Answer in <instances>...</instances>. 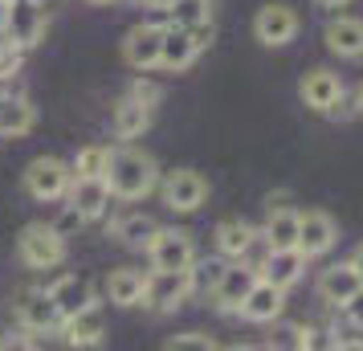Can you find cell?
Wrapping results in <instances>:
<instances>
[{
  "label": "cell",
  "instance_id": "1",
  "mask_svg": "<svg viewBox=\"0 0 363 351\" xmlns=\"http://www.w3.org/2000/svg\"><path fill=\"white\" fill-rule=\"evenodd\" d=\"M102 176H106V184H111V192H115L118 201H143L160 184V164L151 160L147 151L123 143V147L111 151Z\"/></svg>",
  "mask_w": 363,
  "mask_h": 351
},
{
  "label": "cell",
  "instance_id": "16",
  "mask_svg": "<svg viewBox=\"0 0 363 351\" xmlns=\"http://www.w3.org/2000/svg\"><path fill=\"white\" fill-rule=\"evenodd\" d=\"M50 299L57 302V315H62V323H66V318L82 315L86 306H94V286H90V278L66 274V278H57V282L50 286Z\"/></svg>",
  "mask_w": 363,
  "mask_h": 351
},
{
  "label": "cell",
  "instance_id": "31",
  "mask_svg": "<svg viewBox=\"0 0 363 351\" xmlns=\"http://www.w3.org/2000/svg\"><path fill=\"white\" fill-rule=\"evenodd\" d=\"M306 339H311V327H294V323H290V327L278 331V339H274L269 347H302L306 351Z\"/></svg>",
  "mask_w": 363,
  "mask_h": 351
},
{
  "label": "cell",
  "instance_id": "2",
  "mask_svg": "<svg viewBox=\"0 0 363 351\" xmlns=\"http://www.w3.org/2000/svg\"><path fill=\"white\" fill-rule=\"evenodd\" d=\"M17 253H21V262L29 269H53V266H62L66 262V237L57 233L53 225H25L17 237Z\"/></svg>",
  "mask_w": 363,
  "mask_h": 351
},
{
  "label": "cell",
  "instance_id": "21",
  "mask_svg": "<svg viewBox=\"0 0 363 351\" xmlns=\"http://www.w3.org/2000/svg\"><path fill=\"white\" fill-rule=\"evenodd\" d=\"M62 335H66L69 347H94V343H102V335H106V318H102L99 306H86L82 315H74L62 323Z\"/></svg>",
  "mask_w": 363,
  "mask_h": 351
},
{
  "label": "cell",
  "instance_id": "37",
  "mask_svg": "<svg viewBox=\"0 0 363 351\" xmlns=\"http://www.w3.org/2000/svg\"><path fill=\"white\" fill-rule=\"evenodd\" d=\"M318 4H323V9H347L351 0H318Z\"/></svg>",
  "mask_w": 363,
  "mask_h": 351
},
{
  "label": "cell",
  "instance_id": "42",
  "mask_svg": "<svg viewBox=\"0 0 363 351\" xmlns=\"http://www.w3.org/2000/svg\"><path fill=\"white\" fill-rule=\"evenodd\" d=\"M37 4H41V0H37Z\"/></svg>",
  "mask_w": 363,
  "mask_h": 351
},
{
  "label": "cell",
  "instance_id": "18",
  "mask_svg": "<svg viewBox=\"0 0 363 351\" xmlns=\"http://www.w3.org/2000/svg\"><path fill=\"white\" fill-rule=\"evenodd\" d=\"M330 53H339V57H363V21L359 17H335L327 21V33H323Z\"/></svg>",
  "mask_w": 363,
  "mask_h": 351
},
{
  "label": "cell",
  "instance_id": "19",
  "mask_svg": "<svg viewBox=\"0 0 363 351\" xmlns=\"http://www.w3.org/2000/svg\"><path fill=\"white\" fill-rule=\"evenodd\" d=\"M118 139H139V135L151 127V102L139 99V94H127V99L115 106V118H111Z\"/></svg>",
  "mask_w": 363,
  "mask_h": 351
},
{
  "label": "cell",
  "instance_id": "22",
  "mask_svg": "<svg viewBox=\"0 0 363 351\" xmlns=\"http://www.w3.org/2000/svg\"><path fill=\"white\" fill-rule=\"evenodd\" d=\"M196 45H192V37H188V29L184 25H167L164 29V45H160V66L164 69H188L192 62H196Z\"/></svg>",
  "mask_w": 363,
  "mask_h": 351
},
{
  "label": "cell",
  "instance_id": "3",
  "mask_svg": "<svg viewBox=\"0 0 363 351\" xmlns=\"http://www.w3.org/2000/svg\"><path fill=\"white\" fill-rule=\"evenodd\" d=\"M69 184H74V167L66 160H57V155H41L33 164L25 167V192L33 196V201H66Z\"/></svg>",
  "mask_w": 363,
  "mask_h": 351
},
{
  "label": "cell",
  "instance_id": "30",
  "mask_svg": "<svg viewBox=\"0 0 363 351\" xmlns=\"http://www.w3.org/2000/svg\"><path fill=\"white\" fill-rule=\"evenodd\" d=\"M167 347L172 351H213L216 339H208V335H200V331H184L176 339H167Z\"/></svg>",
  "mask_w": 363,
  "mask_h": 351
},
{
  "label": "cell",
  "instance_id": "41",
  "mask_svg": "<svg viewBox=\"0 0 363 351\" xmlns=\"http://www.w3.org/2000/svg\"><path fill=\"white\" fill-rule=\"evenodd\" d=\"M90 4H111V0H90Z\"/></svg>",
  "mask_w": 363,
  "mask_h": 351
},
{
  "label": "cell",
  "instance_id": "10",
  "mask_svg": "<svg viewBox=\"0 0 363 351\" xmlns=\"http://www.w3.org/2000/svg\"><path fill=\"white\" fill-rule=\"evenodd\" d=\"M335 241H339V225L330 221V213H323V208L298 213V250L306 253V262L311 257H323Z\"/></svg>",
  "mask_w": 363,
  "mask_h": 351
},
{
  "label": "cell",
  "instance_id": "13",
  "mask_svg": "<svg viewBox=\"0 0 363 351\" xmlns=\"http://www.w3.org/2000/svg\"><path fill=\"white\" fill-rule=\"evenodd\" d=\"M66 201H69V208L82 213V221H99L102 213L111 208L115 192H111V184H106V176H74Z\"/></svg>",
  "mask_w": 363,
  "mask_h": 351
},
{
  "label": "cell",
  "instance_id": "25",
  "mask_svg": "<svg viewBox=\"0 0 363 351\" xmlns=\"http://www.w3.org/2000/svg\"><path fill=\"white\" fill-rule=\"evenodd\" d=\"M37 123V111L25 99H4L0 102V139H21Z\"/></svg>",
  "mask_w": 363,
  "mask_h": 351
},
{
  "label": "cell",
  "instance_id": "36",
  "mask_svg": "<svg viewBox=\"0 0 363 351\" xmlns=\"http://www.w3.org/2000/svg\"><path fill=\"white\" fill-rule=\"evenodd\" d=\"M143 4L155 9V13H172V4H176V0H143Z\"/></svg>",
  "mask_w": 363,
  "mask_h": 351
},
{
  "label": "cell",
  "instance_id": "17",
  "mask_svg": "<svg viewBox=\"0 0 363 351\" xmlns=\"http://www.w3.org/2000/svg\"><path fill=\"white\" fill-rule=\"evenodd\" d=\"M298 94H302V102H306L311 111L327 115L330 106L343 99V82H339V74H330V69H311V74L298 82Z\"/></svg>",
  "mask_w": 363,
  "mask_h": 351
},
{
  "label": "cell",
  "instance_id": "33",
  "mask_svg": "<svg viewBox=\"0 0 363 351\" xmlns=\"http://www.w3.org/2000/svg\"><path fill=\"white\" fill-rule=\"evenodd\" d=\"M343 315H347V323L355 327V331H363V286L351 294V299L343 302Z\"/></svg>",
  "mask_w": 363,
  "mask_h": 351
},
{
  "label": "cell",
  "instance_id": "27",
  "mask_svg": "<svg viewBox=\"0 0 363 351\" xmlns=\"http://www.w3.org/2000/svg\"><path fill=\"white\" fill-rule=\"evenodd\" d=\"M155 221L147 217V213H127V217L115 221V237L123 241V245H131V250H147V241L155 237Z\"/></svg>",
  "mask_w": 363,
  "mask_h": 351
},
{
  "label": "cell",
  "instance_id": "26",
  "mask_svg": "<svg viewBox=\"0 0 363 351\" xmlns=\"http://www.w3.org/2000/svg\"><path fill=\"white\" fill-rule=\"evenodd\" d=\"M143 282H147L143 269H115L106 278V294H111L115 306H139L143 302Z\"/></svg>",
  "mask_w": 363,
  "mask_h": 351
},
{
  "label": "cell",
  "instance_id": "35",
  "mask_svg": "<svg viewBox=\"0 0 363 351\" xmlns=\"http://www.w3.org/2000/svg\"><path fill=\"white\" fill-rule=\"evenodd\" d=\"M347 262H351V269H355V274H359V282H363V245H355V253H351V257H347Z\"/></svg>",
  "mask_w": 363,
  "mask_h": 351
},
{
  "label": "cell",
  "instance_id": "34",
  "mask_svg": "<svg viewBox=\"0 0 363 351\" xmlns=\"http://www.w3.org/2000/svg\"><path fill=\"white\" fill-rule=\"evenodd\" d=\"M131 94H139V99H147L151 106H155V102H160V86H155V82H147V78H139V82L131 86Z\"/></svg>",
  "mask_w": 363,
  "mask_h": 351
},
{
  "label": "cell",
  "instance_id": "8",
  "mask_svg": "<svg viewBox=\"0 0 363 351\" xmlns=\"http://www.w3.org/2000/svg\"><path fill=\"white\" fill-rule=\"evenodd\" d=\"M253 37L262 41L265 50L290 45L298 37V13L290 4H265V9H257V17H253Z\"/></svg>",
  "mask_w": 363,
  "mask_h": 351
},
{
  "label": "cell",
  "instance_id": "32",
  "mask_svg": "<svg viewBox=\"0 0 363 351\" xmlns=\"http://www.w3.org/2000/svg\"><path fill=\"white\" fill-rule=\"evenodd\" d=\"M188 37H192V45H196V50H208V45H213V37H216L213 17H204V21H196V25H188Z\"/></svg>",
  "mask_w": 363,
  "mask_h": 351
},
{
  "label": "cell",
  "instance_id": "15",
  "mask_svg": "<svg viewBox=\"0 0 363 351\" xmlns=\"http://www.w3.org/2000/svg\"><path fill=\"white\" fill-rule=\"evenodd\" d=\"M281 306H286V290H281V286H274V282H265V278H257V282H253V290H249V299L241 302V311H237V315H245L249 323H278Z\"/></svg>",
  "mask_w": 363,
  "mask_h": 351
},
{
  "label": "cell",
  "instance_id": "40",
  "mask_svg": "<svg viewBox=\"0 0 363 351\" xmlns=\"http://www.w3.org/2000/svg\"><path fill=\"white\" fill-rule=\"evenodd\" d=\"M9 4H17V0H0V9H9Z\"/></svg>",
  "mask_w": 363,
  "mask_h": 351
},
{
  "label": "cell",
  "instance_id": "7",
  "mask_svg": "<svg viewBox=\"0 0 363 351\" xmlns=\"http://www.w3.org/2000/svg\"><path fill=\"white\" fill-rule=\"evenodd\" d=\"M17 318L25 331L33 335H50V331H62V315H57V302L50 299V290L41 286H25L17 294Z\"/></svg>",
  "mask_w": 363,
  "mask_h": 351
},
{
  "label": "cell",
  "instance_id": "20",
  "mask_svg": "<svg viewBox=\"0 0 363 351\" xmlns=\"http://www.w3.org/2000/svg\"><path fill=\"white\" fill-rule=\"evenodd\" d=\"M359 274L351 269V262H343V266H327L323 269V278H318V299L327 302V306H343L355 290H359Z\"/></svg>",
  "mask_w": 363,
  "mask_h": 351
},
{
  "label": "cell",
  "instance_id": "39",
  "mask_svg": "<svg viewBox=\"0 0 363 351\" xmlns=\"http://www.w3.org/2000/svg\"><path fill=\"white\" fill-rule=\"evenodd\" d=\"M4 50H9V37H0V53H4Z\"/></svg>",
  "mask_w": 363,
  "mask_h": 351
},
{
  "label": "cell",
  "instance_id": "29",
  "mask_svg": "<svg viewBox=\"0 0 363 351\" xmlns=\"http://www.w3.org/2000/svg\"><path fill=\"white\" fill-rule=\"evenodd\" d=\"M204 17H213V13H208V0H176V4H172V21L184 25V29L196 25V21H204Z\"/></svg>",
  "mask_w": 363,
  "mask_h": 351
},
{
  "label": "cell",
  "instance_id": "38",
  "mask_svg": "<svg viewBox=\"0 0 363 351\" xmlns=\"http://www.w3.org/2000/svg\"><path fill=\"white\" fill-rule=\"evenodd\" d=\"M355 106L363 111V82H359V90H355Z\"/></svg>",
  "mask_w": 363,
  "mask_h": 351
},
{
  "label": "cell",
  "instance_id": "4",
  "mask_svg": "<svg viewBox=\"0 0 363 351\" xmlns=\"http://www.w3.org/2000/svg\"><path fill=\"white\" fill-rule=\"evenodd\" d=\"M196 290L192 269H151L143 282V306H151L155 315H167L188 302V294Z\"/></svg>",
  "mask_w": 363,
  "mask_h": 351
},
{
  "label": "cell",
  "instance_id": "5",
  "mask_svg": "<svg viewBox=\"0 0 363 351\" xmlns=\"http://www.w3.org/2000/svg\"><path fill=\"white\" fill-rule=\"evenodd\" d=\"M151 269H192L196 262V245L188 229H155V237L147 241Z\"/></svg>",
  "mask_w": 363,
  "mask_h": 351
},
{
  "label": "cell",
  "instance_id": "9",
  "mask_svg": "<svg viewBox=\"0 0 363 351\" xmlns=\"http://www.w3.org/2000/svg\"><path fill=\"white\" fill-rule=\"evenodd\" d=\"M4 37L21 45V50H29L37 45L41 37H45V13H41V4L37 0H17V4H9L4 9Z\"/></svg>",
  "mask_w": 363,
  "mask_h": 351
},
{
  "label": "cell",
  "instance_id": "24",
  "mask_svg": "<svg viewBox=\"0 0 363 351\" xmlns=\"http://www.w3.org/2000/svg\"><path fill=\"white\" fill-rule=\"evenodd\" d=\"M253 241H257V229L241 217H229L216 225V250L225 253V257H245L253 250Z\"/></svg>",
  "mask_w": 363,
  "mask_h": 351
},
{
  "label": "cell",
  "instance_id": "28",
  "mask_svg": "<svg viewBox=\"0 0 363 351\" xmlns=\"http://www.w3.org/2000/svg\"><path fill=\"white\" fill-rule=\"evenodd\" d=\"M106 160H111V147H102V143H90L74 155V176H102L106 172Z\"/></svg>",
  "mask_w": 363,
  "mask_h": 351
},
{
  "label": "cell",
  "instance_id": "6",
  "mask_svg": "<svg viewBox=\"0 0 363 351\" xmlns=\"http://www.w3.org/2000/svg\"><path fill=\"white\" fill-rule=\"evenodd\" d=\"M257 278H262L257 266H245L241 257H237V266H220V274H216V282H213V306L225 311V315H237Z\"/></svg>",
  "mask_w": 363,
  "mask_h": 351
},
{
  "label": "cell",
  "instance_id": "12",
  "mask_svg": "<svg viewBox=\"0 0 363 351\" xmlns=\"http://www.w3.org/2000/svg\"><path fill=\"white\" fill-rule=\"evenodd\" d=\"M164 29H167V25H135L131 33L123 37V57H127V66L139 69V74H147V69L160 66Z\"/></svg>",
  "mask_w": 363,
  "mask_h": 351
},
{
  "label": "cell",
  "instance_id": "11",
  "mask_svg": "<svg viewBox=\"0 0 363 351\" xmlns=\"http://www.w3.org/2000/svg\"><path fill=\"white\" fill-rule=\"evenodd\" d=\"M204 201H208V184L192 167H180V172H172L164 180V204L172 213H196Z\"/></svg>",
  "mask_w": 363,
  "mask_h": 351
},
{
  "label": "cell",
  "instance_id": "14",
  "mask_svg": "<svg viewBox=\"0 0 363 351\" xmlns=\"http://www.w3.org/2000/svg\"><path fill=\"white\" fill-rule=\"evenodd\" d=\"M302 269H306V253L298 250V245H290V250H274V245H269V253L262 257L257 274H262L265 282H274V286H281V290H290V286L302 278Z\"/></svg>",
  "mask_w": 363,
  "mask_h": 351
},
{
  "label": "cell",
  "instance_id": "23",
  "mask_svg": "<svg viewBox=\"0 0 363 351\" xmlns=\"http://www.w3.org/2000/svg\"><path fill=\"white\" fill-rule=\"evenodd\" d=\"M265 245H274V250H290L298 245V213L294 208H286V204H274L269 201V217H265Z\"/></svg>",
  "mask_w": 363,
  "mask_h": 351
}]
</instances>
